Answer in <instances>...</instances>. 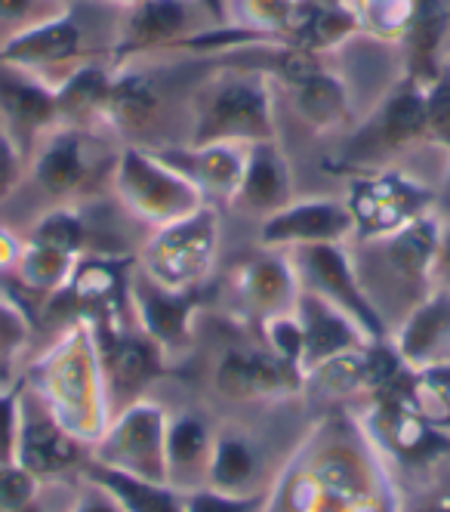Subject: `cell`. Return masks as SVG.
I'll return each mask as SVG.
<instances>
[{"mask_svg":"<svg viewBox=\"0 0 450 512\" xmlns=\"http://www.w3.org/2000/svg\"><path fill=\"white\" fill-rule=\"evenodd\" d=\"M306 377L266 346H229L213 368V392L229 405H262L299 395Z\"/></svg>","mask_w":450,"mask_h":512,"instance_id":"obj_15","label":"cell"},{"mask_svg":"<svg viewBox=\"0 0 450 512\" xmlns=\"http://www.w3.org/2000/svg\"><path fill=\"white\" fill-rule=\"evenodd\" d=\"M155 152L164 161H170L179 173L189 176L213 207L232 204L241 182L247 145L216 142V145H198V149L195 145H179V149H155Z\"/></svg>","mask_w":450,"mask_h":512,"instance_id":"obj_24","label":"cell"},{"mask_svg":"<svg viewBox=\"0 0 450 512\" xmlns=\"http://www.w3.org/2000/svg\"><path fill=\"white\" fill-rule=\"evenodd\" d=\"M426 139V93L414 78H401L373 108V115L355 133V149H346V161L358 167H377L380 155L404 152Z\"/></svg>","mask_w":450,"mask_h":512,"instance_id":"obj_14","label":"cell"},{"mask_svg":"<svg viewBox=\"0 0 450 512\" xmlns=\"http://www.w3.org/2000/svg\"><path fill=\"white\" fill-rule=\"evenodd\" d=\"M432 284L450 290V219H441L435 263H432Z\"/></svg>","mask_w":450,"mask_h":512,"instance_id":"obj_43","label":"cell"},{"mask_svg":"<svg viewBox=\"0 0 450 512\" xmlns=\"http://www.w3.org/2000/svg\"><path fill=\"white\" fill-rule=\"evenodd\" d=\"M293 312L299 318V327H303V346H306L303 349V377L336 355L370 346V340L361 334V327L349 315H343L336 306L309 294L303 287H299V300H296Z\"/></svg>","mask_w":450,"mask_h":512,"instance_id":"obj_23","label":"cell"},{"mask_svg":"<svg viewBox=\"0 0 450 512\" xmlns=\"http://www.w3.org/2000/svg\"><path fill=\"white\" fill-rule=\"evenodd\" d=\"M93 4H99V7H108V10H130V7H136L139 0H93Z\"/></svg>","mask_w":450,"mask_h":512,"instance_id":"obj_47","label":"cell"},{"mask_svg":"<svg viewBox=\"0 0 450 512\" xmlns=\"http://www.w3.org/2000/svg\"><path fill=\"white\" fill-rule=\"evenodd\" d=\"M19 512H44V506H41V500H34L31 506H25V509H19Z\"/></svg>","mask_w":450,"mask_h":512,"instance_id":"obj_48","label":"cell"},{"mask_svg":"<svg viewBox=\"0 0 450 512\" xmlns=\"http://www.w3.org/2000/svg\"><path fill=\"white\" fill-rule=\"evenodd\" d=\"M22 386V380H0V463H16Z\"/></svg>","mask_w":450,"mask_h":512,"instance_id":"obj_39","label":"cell"},{"mask_svg":"<svg viewBox=\"0 0 450 512\" xmlns=\"http://www.w3.org/2000/svg\"><path fill=\"white\" fill-rule=\"evenodd\" d=\"M87 321V318H84ZM124 321H102L93 324L96 334V346H99V361H102V380H105V392H108V405H111V417L118 411H124L127 405L139 398H148L145 392L158 383V377L164 374V358L167 352L152 340L145 337L136 321L133 327Z\"/></svg>","mask_w":450,"mask_h":512,"instance_id":"obj_11","label":"cell"},{"mask_svg":"<svg viewBox=\"0 0 450 512\" xmlns=\"http://www.w3.org/2000/svg\"><path fill=\"white\" fill-rule=\"evenodd\" d=\"M361 31L383 44H401L417 16V0H352Z\"/></svg>","mask_w":450,"mask_h":512,"instance_id":"obj_34","label":"cell"},{"mask_svg":"<svg viewBox=\"0 0 450 512\" xmlns=\"http://www.w3.org/2000/svg\"><path fill=\"white\" fill-rule=\"evenodd\" d=\"M41 485L19 463H0V512H19L41 497Z\"/></svg>","mask_w":450,"mask_h":512,"instance_id":"obj_40","label":"cell"},{"mask_svg":"<svg viewBox=\"0 0 450 512\" xmlns=\"http://www.w3.org/2000/svg\"><path fill=\"white\" fill-rule=\"evenodd\" d=\"M167 417L152 398L133 401L108 420L90 448V460L139 479L167 482Z\"/></svg>","mask_w":450,"mask_h":512,"instance_id":"obj_9","label":"cell"},{"mask_svg":"<svg viewBox=\"0 0 450 512\" xmlns=\"http://www.w3.org/2000/svg\"><path fill=\"white\" fill-rule=\"evenodd\" d=\"M262 451L259 442L241 426H222L213 432V451L207 463V488L225 494H250L272 485H262Z\"/></svg>","mask_w":450,"mask_h":512,"instance_id":"obj_27","label":"cell"},{"mask_svg":"<svg viewBox=\"0 0 450 512\" xmlns=\"http://www.w3.org/2000/svg\"><path fill=\"white\" fill-rule=\"evenodd\" d=\"M74 263H78V256L47 247V244H37L31 238H22V253H19V263L10 275V284L22 297L50 300L68 281Z\"/></svg>","mask_w":450,"mask_h":512,"instance_id":"obj_31","label":"cell"},{"mask_svg":"<svg viewBox=\"0 0 450 512\" xmlns=\"http://www.w3.org/2000/svg\"><path fill=\"white\" fill-rule=\"evenodd\" d=\"M367 485L361 466L343 457H327L296 475L293 512H364Z\"/></svg>","mask_w":450,"mask_h":512,"instance_id":"obj_25","label":"cell"},{"mask_svg":"<svg viewBox=\"0 0 450 512\" xmlns=\"http://www.w3.org/2000/svg\"><path fill=\"white\" fill-rule=\"evenodd\" d=\"M389 343L414 371L432 368V364H450V290L432 287L392 327Z\"/></svg>","mask_w":450,"mask_h":512,"instance_id":"obj_21","label":"cell"},{"mask_svg":"<svg viewBox=\"0 0 450 512\" xmlns=\"http://www.w3.org/2000/svg\"><path fill=\"white\" fill-rule=\"evenodd\" d=\"M349 244L296 247V250H287V260L296 272L299 287L327 300L343 315H349L370 343H383V340H389V327L380 318L377 306H373L370 297L364 294Z\"/></svg>","mask_w":450,"mask_h":512,"instance_id":"obj_8","label":"cell"},{"mask_svg":"<svg viewBox=\"0 0 450 512\" xmlns=\"http://www.w3.org/2000/svg\"><path fill=\"white\" fill-rule=\"evenodd\" d=\"M299 0H225V25L256 41H287Z\"/></svg>","mask_w":450,"mask_h":512,"instance_id":"obj_32","label":"cell"},{"mask_svg":"<svg viewBox=\"0 0 450 512\" xmlns=\"http://www.w3.org/2000/svg\"><path fill=\"white\" fill-rule=\"evenodd\" d=\"M81 475L102 485L108 494H115V500L127 512H185V491H179L167 482L139 479V475L108 469L93 460H87L81 466Z\"/></svg>","mask_w":450,"mask_h":512,"instance_id":"obj_30","label":"cell"},{"mask_svg":"<svg viewBox=\"0 0 450 512\" xmlns=\"http://www.w3.org/2000/svg\"><path fill=\"white\" fill-rule=\"evenodd\" d=\"M275 500H278V485L250 494H225L201 485L185 491V512H272Z\"/></svg>","mask_w":450,"mask_h":512,"instance_id":"obj_35","label":"cell"},{"mask_svg":"<svg viewBox=\"0 0 450 512\" xmlns=\"http://www.w3.org/2000/svg\"><path fill=\"white\" fill-rule=\"evenodd\" d=\"M401 405H407L435 429H450V364L410 371Z\"/></svg>","mask_w":450,"mask_h":512,"instance_id":"obj_33","label":"cell"},{"mask_svg":"<svg viewBox=\"0 0 450 512\" xmlns=\"http://www.w3.org/2000/svg\"><path fill=\"white\" fill-rule=\"evenodd\" d=\"M65 4H74V0H65Z\"/></svg>","mask_w":450,"mask_h":512,"instance_id":"obj_49","label":"cell"},{"mask_svg":"<svg viewBox=\"0 0 450 512\" xmlns=\"http://www.w3.org/2000/svg\"><path fill=\"white\" fill-rule=\"evenodd\" d=\"M90 460V448L78 442L41 401L28 383L22 386V414L16 438V463L37 482H56L62 475H78Z\"/></svg>","mask_w":450,"mask_h":512,"instance_id":"obj_13","label":"cell"},{"mask_svg":"<svg viewBox=\"0 0 450 512\" xmlns=\"http://www.w3.org/2000/svg\"><path fill=\"white\" fill-rule=\"evenodd\" d=\"M213 426L201 411H179L167 417V482L179 491H192L207 482L213 451Z\"/></svg>","mask_w":450,"mask_h":512,"instance_id":"obj_28","label":"cell"},{"mask_svg":"<svg viewBox=\"0 0 450 512\" xmlns=\"http://www.w3.org/2000/svg\"><path fill=\"white\" fill-rule=\"evenodd\" d=\"M367 420H370L367 438L401 466L423 469L450 451L447 429L429 426L423 417L401 405V401H386V398L370 401Z\"/></svg>","mask_w":450,"mask_h":512,"instance_id":"obj_18","label":"cell"},{"mask_svg":"<svg viewBox=\"0 0 450 512\" xmlns=\"http://www.w3.org/2000/svg\"><path fill=\"white\" fill-rule=\"evenodd\" d=\"M90 59L96 56L87 50V31L81 16H74V4L47 22L0 41V62L44 78L47 84L62 81L68 71Z\"/></svg>","mask_w":450,"mask_h":512,"instance_id":"obj_12","label":"cell"},{"mask_svg":"<svg viewBox=\"0 0 450 512\" xmlns=\"http://www.w3.org/2000/svg\"><path fill=\"white\" fill-rule=\"evenodd\" d=\"M426 93V139L450 152V62L423 87Z\"/></svg>","mask_w":450,"mask_h":512,"instance_id":"obj_37","label":"cell"},{"mask_svg":"<svg viewBox=\"0 0 450 512\" xmlns=\"http://www.w3.org/2000/svg\"><path fill=\"white\" fill-rule=\"evenodd\" d=\"M232 294L241 312L253 318V324L293 312L299 300V281L287 253L259 247L256 256H247L244 263L232 269Z\"/></svg>","mask_w":450,"mask_h":512,"instance_id":"obj_20","label":"cell"},{"mask_svg":"<svg viewBox=\"0 0 450 512\" xmlns=\"http://www.w3.org/2000/svg\"><path fill=\"white\" fill-rule=\"evenodd\" d=\"M201 4L219 25H225V0H201Z\"/></svg>","mask_w":450,"mask_h":512,"instance_id":"obj_46","label":"cell"},{"mask_svg":"<svg viewBox=\"0 0 450 512\" xmlns=\"http://www.w3.org/2000/svg\"><path fill=\"white\" fill-rule=\"evenodd\" d=\"M161 115V90L158 81L130 65H118L111 75V87L102 105V130L118 136H139L152 130Z\"/></svg>","mask_w":450,"mask_h":512,"instance_id":"obj_26","label":"cell"},{"mask_svg":"<svg viewBox=\"0 0 450 512\" xmlns=\"http://www.w3.org/2000/svg\"><path fill=\"white\" fill-rule=\"evenodd\" d=\"M438 232H441V219L438 213H429L392 235L355 238L349 244L358 281L370 303L377 306V312L383 300L398 303L401 297V309L407 315L435 287L432 263H435Z\"/></svg>","mask_w":450,"mask_h":512,"instance_id":"obj_3","label":"cell"},{"mask_svg":"<svg viewBox=\"0 0 450 512\" xmlns=\"http://www.w3.org/2000/svg\"><path fill=\"white\" fill-rule=\"evenodd\" d=\"M102 127H74L59 124L50 130L28 155L31 182L41 189L53 204H78L93 201L102 176L111 182L118 149L105 152Z\"/></svg>","mask_w":450,"mask_h":512,"instance_id":"obj_5","label":"cell"},{"mask_svg":"<svg viewBox=\"0 0 450 512\" xmlns=\"http://www.w3.org/2000/svg\"><path fill=\"white\" fill-rule=\"evenodd\" d=\"M355 238V219L343 198H293L287 207L259 219L256 244L266 250H296L312 244H349Z\"/></svg>","mask_w":450,"mask_h":512,"instance_id":"obj_16","label":"cell"},{"mask_svg":"<svg viewBox=\"0 0 450 512\" xmlns=\"http://www.w3.org/2000/svg\"><path fill=\"white\" fill-rule=\"evenodd\" d=\"M414 512H450V488L444 491H432L420 500V506Z\"/></svg>","mask_w":450,"mask_h":512,"instance_id":"obj_45","label":"cell"},{"mask_svg":"<svg viewBox=\"0 0 450 512\" xmlns=\"http://www.w3.org/2000/svg\"><path fill=\"white\" fill-rule=\"evenodd\" d=\"M219 25L201 0H139L136 7L118 13L111 38V65H127L152 50L189 47L201 31Z\"/></svg>","mask_w":450,"mask_h":512,"instance_id":"obj_10","label":"cell"},{"mask_svg":"<svg viewBox=\"0 0 450 512\" xmlns=\"http://www.w3.org/2000/svg\"><path fill=\"white\" fill-rule=\"evenodd\" d=\"M25 170H28L25 152L19 149V142L7 133V127L0 124V201H7L19 189V182L25 179Z\"/></svg>","mask_w":450,"mask_h":512,"instance_id":"obj_41","label":"cell"},{"mask_svg":"<svg viewBox=\"0 0 450 512\" xmlns=\"http://www.w3.org/2000/svg\"><path fill=\"white\" fill-rule=\"evenodd\" d=\"M25 383L41 395L53 417L87 448L102 435L111 420V405L102 380V361L93 324L71 321L59 340L34 364Z\"/></svg>","mask_w":450,"mask_h":512,"instance_id":"obj_1","label":"cell"},{"mask_svg":"<svg viewBox=\"0 0 450 512\" xmlns=\"http://www.w3.org/2000/svg\"><path fill=\"white\" fill-rule=\"evenodd\" d=\"M343 201L355 219V238L392 235L435 213V192L423 179L398 167H364L349 179Z\"/></svg>","mask_w":450,"mask_h":512,"instance_id":"obj_7","label":"cell"},{"mask_svg":"<svg viewBox=\"0 0 450 512\" xmlns=\"http://www.w3.org/2000/svg\"><path fill=\"white\" fill-rule=\"evenodd\" d=\"M108 189L118 207L145 229L170 226L210 204L189 176L179 173L155 149L136 142H124L118 149Z\"/></svg>","mask_w":450,"mask_h":512,"instance_id":"obj_4","label":"cell"},{"mask_svg":"<svg viewBox=\"0 0 450 512\" xmlns=\"http://www.w3.org/2000/svg\"><path fill=\"white\" fill-rule=\"evenodd\" d=\"M68 7L71 4H65V0H0V28H4V38H10V34L65 13Z\"/></svg>","mask_w":450,"mask_h":512,"instance_id":"obj_38","label":"cell"},{"mask_svg":"<svg viewBox=\"0 0 450 512\" xmlns=\"http://www.w3.org/2000/svg\"><path fill=\"white\" fill-rule=\"evenodd\" d=\"M65 512H127V509L115 500V494H108L102 485L84 479V475L78 472V482H74V497H71Z\"/></svg>","mask_w":450,"mask_h":512,"instance_id":"obj_42","label":"cell"},{"mask_svg":"<svg viewBox=\"0 0 450 512\" xmlns=\"http://www.w3.org/2000/svg\"><path fill=\"white\" fill-rule=\"evenodd\" d=\"M28 334H31V309H25L7 294H0V380H10L7 371L22 352Z\"/></svg>","mask_w":450,"mask_h":512,"instance_id":"obj_36","label":"cell"},{"mask_svg":"<svg viewBox=\"0 0 450 512\" xmlns=\"http://www.w3.org/2000/svg\"><path fill=\"white\" fill-rule=\"evenodd\" d=\"M0 124L19 142L25 158L50 130L59 127L56 90L44 78L0 62Z\"/></svg>","mask_w":450,"mask_h":512,"instance_id":"obj_19","label":"cell"},{"mask_svg":"<svg viewBox=\"0 0 450 512\" xmlns=\"http://www.w3.org/2000/svg\"><path fill=\"white\" fill-rule=\"evenodd\" d=\"M22 253V238H16L7 226H0V278H10Z\"/></svg>","mask_w":450,"mask_h":512,"instance_id":"obj_44","label":"cell"},{"mask_svg":"<svg viewBox=\"0 0 450 512\" xmlns=\"http://www.w3.org/2000/svg\"><path fill=\"white\" fill-rule=\"evenodd\" d=\"M127 303H130V318L145 337H152L164 352L185 349L192 340L195 312L204 306V287L198 290L164 287L133 263Z\"/></svg>","mask_w":450,"mask_h":512,"instance_id":"obj_17","label":"cell"},{"mask_svg":"<svg viewBox=\"0 0 450 512\" xmlns=\"http://www.w3.org/2000/svg\"><path fill=\"white\" fill-rule=\"evenodd\" d=\"M278 139L272 81L256 68L229 65L201 81L189 96V136L185 145H253Z\"/></svg>","mask_w":450,"mask_h":512,"instance_id":"obj_2","label":"cell"},{"mask_svg":"<svg viewBox=\"0 0 450 512\" xmlns=\"http://www.w3.org/2000/svg\"><path fill=\"white\" fill-rule=\"evenodd\" d=\"M219 256V210L213 204L148 229L136 250V266L173 290H198L210 281Z\"/></svg>","mask_w":450,"mask_h":512,"instance_id":"obj_6","label":"cell"},{"mask_svg":"<svg viewBox=\"0 0 450 512\" xmlns=\"http://www.w3.org/2000/svg\"><path fill=\"white\" fill-rule=\"evenodd\" d=\"M293 99V112L299 115L306 127L315 133H330L343 130L352 121V99L340 75L324 68V62L309 71L306 78H299L296 84L287 87Z\"/></svg>","mask_w":450,"mask_h":512,"instance_id":"obj_29","label":"cell"},{"mask_svg":"<svg viewBox=\"0 0 450 512\" xmlns=\"http://www.w3.org/2000/svg\"><path fill=\"white\" fill-rule=\"evenodd\" d=\"M293 198H296L293 167H290L284 149L278 145V139L247 145L241 182H238V192L229 207H235L247 216L266 219L269 213L287 207Z\"/></svg>","mask_w":450,"mask_h":512,"instance_id":"obj_22","label":"cell"}]
</instances>
